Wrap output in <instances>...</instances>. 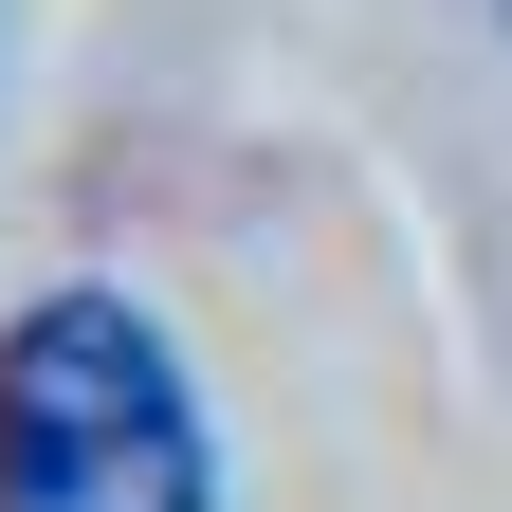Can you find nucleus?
<instances>
[{
	"label": "nucleus",
	"mask_w": 512,
	"mask_h": 512,
	"mask_svg": "<svg viewBox=\"0 0 512 512\" xmlns=\"http://www.w3.org/2000/svg\"><path fill=\"white\" fill-rule=\"evenodd\" d=\"M0 512H220L202 403L128 293H37L0 330Z\"/></svg>",
	"instance_id": "1"
},
{
	"label": "nucleus",
	"mask_w": 512,
	"mask_h": 512,
	"mask_svg": "<svg viewBox=\"0 0 512 512\" xmlns=\"http://www.w3.org/2000/svg\"><path fill=\"white\" fill-rule=\"evenodd\" d=\"M494 19H512V0H494Z\"/></svg>",
	"instance_id": "2"
}]
</instances>
